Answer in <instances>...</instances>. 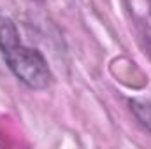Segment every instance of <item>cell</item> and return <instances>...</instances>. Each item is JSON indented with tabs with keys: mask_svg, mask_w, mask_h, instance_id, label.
Masks as SVG:
<instances>
[{
	"mask_svg": "<svg viewBox=\"0 0 151 149\" xmlns=\"http://www.w3.org/2000/svg\"><path fill=\"white\" fill-rule=\"evenodd\" d=\"M0 53L12 74L28 88L44 90L49 86L51 72L44 56L23 44L11 19H0Z\"/></svg>",
	"mask_w": 151,
	"mask_h": 149,
	"instance_id": "6da1fadb",
	"label": "cell"
},
{
	"mask_svg": "<svg viewBox=\"0 0 151 149\" xmlns=\"http://www.w3.org/2000/svg\"><path fill=\"white\" fill-rule=\"evenodd\" d=\"M132 111L135 112L137 119L151 132V104L150 102H130Z\"/></svg>",
	"mask_w": 151,
	"mask_h": 149,
	"instance_id": "7a4b0ae2",
	"label": "cell"
}]
</instances>
